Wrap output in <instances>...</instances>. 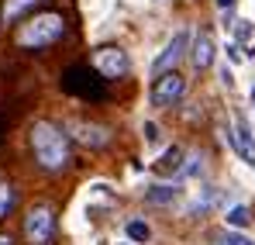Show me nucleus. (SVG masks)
Masks as SVG:
<instances>
[{
	"label": "nucleus",
	"mask_w": 255,
	"mask_h": 245,
	"mask_svg": "<svg viewBox=\"0 0 255 245\" xmlns=\"http://www.w3.org/2000/svg\"><path fill=\"white\" fill-rule=\"evenodd\" d=\"M249 221H252V211H249L245 204H235L228 214H224V225H228V228H245Z\"/></svg>",
	"instance_id": "9b49d317"
},
{
	"label": "nucleus",
	"mask_w": 255,
	"mask_h": 245,
	"mask_svg": "<svg viewBox=\"0 0 255 245\" xmlns=\"http://www.w3.org/2000/svg\"><path fill=\"white\" fill-rule=\"evenodd\" d=\"M7 207H10V187H0V218L7 214Z\"/></svg>",
	"instance_id": "dca6fc26"
},
{
	"label": "nucleus",
	"mask_w": 255,
	"mask_h": 245,
	"mask_svg": "<svg viewBox=\"0 0 255 245\" xmlns=\"http://www.w3.org/2000/svg\"><path fill=\"white\" fill-rule=\"evenodd\" d=\"M190 59H193V66H197V69H207V66L214 62V38L207 35V31H200V35L193 38Z\"/></svg>",
	"instance_id": "1a4fd4ad"
},
{
	"label": "nucleus",
	"mask_w": 255,
	"mask_h": 245,
	"mask_svg": "<svg viewBox=\"0 0 255 245\" xmlns=\"http://www.w3.org/2000/svg\"><path fill=\"white\" fill-rule=\"evenodd\" d=\"M252 104H255V83H252Z\"/></svg>",
	"instance_id": "aec40b11"
},
{
	"label": "nucleus",
	"mask_w": 255,
	"mask_h": 245,
	"mask_svg": "<svg viewBox=\"0 0 255 245\" xmlns=\"http://www.w3.org/2000/svg\"><path fill=\"white\" fill-rule=\"evenodd\" d=\"M186 48H190V35H186V31H176V35H172V41L166 45V48H162V52H159L155 66H152V69H155V76H162V73H172V66L183 59V52H186Z\"/></svg>",
	"instance_id": "423d86ee"
},
{
	"label": "nucleus",
	"mask_w": 255,
	"mask_h": 245,
	"mask_svg": "<svg viewBox=\"0 0 255 245\" xmlns=\"http://www.w3.org/2000/svg\"><path fill=\"white\" fill-rule=\"evenodd\" d=\"M172 197H176L172 187H152V190H148V201H152V204H166V201H172Z\"/></svg>",
	"instance_id": "4468645a"
},
{
	"label": "nucleus",
	"mask_w": 255,
	"mask_h": 245,
	"mask_svg": "<svg viewBox=\"0 0 255 245\" xmlns=\"http://www.w3.org/2000/svg\"><path fill=\"white\" fill-rule=\"evenodd\" d=\"M228 59H231V62H242V52H238V45H228Z\"/></svg>",
	"instance_id": "f3484780"
},
{
	"label": "nucleus",
	"mask_w": 255,
	"mask_h": 245,
	"mask_svg": "<svg viewBox=\"0 0 255 245\" xmlns=\"http://www.w3.org/2000/svg\"><path fill=\"white\" fill-rule=\"evenodd\" d=\"M155 173H162V176H179V173H183V149H166V156L155 163Z\"/></svg>",
	"instance_id": "9d476101"
},
{
	"label": "nucleus",
	"mask_w": 255,
	"mask_h": 245,
	"mask_svg": "<svg viewBox=\"0 0 255 245\" xmlns=\"http://www.w3.org/2000/svg\"><path fill=\"white\" fill-rule=\"evenodd\" d=\"M186 93V80L179 73H162L152 83V107H176Z\"/></svg>",
	"instance_id": "39448f33"
},
{
	"label": "nucleus",
	"mask_w": 255,
	"mask_h": 245,
	"mask_svg": "<svg viewBox=\"0 0 255 245\" xmlns=\"http://www.w3.org/2000/svg\"><path fill=\"white\" fill-rule=\"evenodd\" d=\"M31 3H38V0H7V3H3V21H17Z\"/></svg>",
	"instance_id": "f8f14e48"
},
{
	"label": "nucleus",
	"mask_w": 255,
	"mask_h": 245,
	"mask_svg": "<svg viewBox=\"0 0 255 245\" xmlns=\"http://www.w3.org/2000/svg\"><path fill=\"white\" fill-rule=\"evenodd\" d=\"M93 66H97V73L104 80H121V76H128V69H131V59H128L125 48L104 45V48L93 52Z\"/></svg>",
	"instance_id": "7ed1b4c3"
},
{
	"label": "nucleus",
	"mask_w": 255,
	"mask_h": 245,
	"mask_svg": "<svg viewBox=\"0 0 255 245\" xmlns=\"http://www.w3.org/2000/svg\"><path fill=\"white\" fill-rule=\"evenodd\" d=\"M62 31H66L62 14H38V17H31L28 24H21L17 45H21V48H45V45L62 38Z\"/></svg>",
	"instance_id": "f03ea898"
},
{
	"label": "nucleus",
	"mask_w": 255,
	"mask_h": 245,
	"mask_svg": "<svg viewBox=\"0 0 255 245\" xmlns=\"http://www.w3.org/2000/svg\"><path fill=\"white\" fill-rule=\"evenodd\" d=\"M217 245H252L245 235H235V232H228V235H221L217 239Z\"/></svg>",
	"instance_id": "2eb2a0df"
},
{
	"label": "nucleus",
	"mask_w": 255,
	"mask_h": 245,
	"mask_svg": "<svg viewBox=\"0 0 255 245\" xmlns=\"http://www.w3.org/2000/svg\"><path fill=\"white\" fill-rule=\"evenodd\" d=\"M148 235H152V228L145 221H128V239L131 242H148Z\"/></svg>",
	"instance_id": "ddd939ff"
},
{
	"label": "nucleus",
	"mask_w": 255,
	"mask_h": 245,
	"mask_svg": "<svg viewBox=\"0 0 255 245\" xmlns=\"http://www.w3.org/2000/svg\"><path fill=\"white\" fill-rule=\"evenodd\" d=\"M52 232H55V214H52V207L35 204L28 211V218H24V235H28V242L42 245V242L52 239Z\"/></svg>",
	"instance_id": "20e7f679"
},
{
	"label": "nucleus",
	"mask_w": 255,
	"mask_h": 245,
	"mask_svg": "<svg viewBox=\"0 0 255 245\" xmlns=\"http://www.w3.org/2000/svg\"><path fill=\"white\" fill-rule=\"evenodd\" d=\"M235 3H238V0H217V7H221V10H231Z\"/></svg>",
	"instance_id": "a211bd4d"
},
{
	"label": "nucleus",
	"mask_w": 255,
	"mask_h": 245,
	"mask_svg": "<svg viewBox=\"0 0 255 245\" xmlns=\"http://www.w3.org/2000/svg\"><path fill=\"white\" fill-rule=\"evenodd\" d=\"M0 245H10V239H7V235H0Z\"/></svg>",
	"instance_id": "6ab92c4d"
},
{
	"label": "nucleus",
	"mask_w": 255,
	"mask_h": 245,
	"mask_svg": "<svg viewBox=\"0 0 255 245\" xmlns=\"http://www.w3.org/2000/svg\"><path fill=\"white\" fill-rule=\"evenodd\" d=\"M224 135H228V142L235 145V152L245 159V163H252L255 166V142H252V131H249V124L242 121H231L228 128H224Z\"/></svg>",
	"instance_id": "0eeeda50"
},
{
	"label": "nucleus",
	"mask_w": 255,
	"mask_h": 245,
	"mask_svg": "<svg viewBox=\"0 0 255 245\" xmlns=\"http://www.w3.org/2000/svg\"><path fill=\"white\" fill-rule=\"evenodd\" d=\"M69 135H73L76 142H83V145H93V149H100V145L111 142V131H107V128H100V124H86V121H73V124H69Z\"/></svg>",
	"instance_id": "6e6552de"
},
{
	"label": "nucleus",
	"mask_w": 255,
	"mask_h": 245,
	"mask_svg": "<svg viewBox=\"0 0 255 245\" xmlns=\"http://www.w3.org/2000/svg\"><path fill=\"white\" fill-rule=\"evenodd\" d=\"M31 152H35V163L55 173L69 163V138L62 128H55L52 121H38L31 128Z\"/></svg>",
	"instance_id": "f257e3e1"
}]
</instances>
